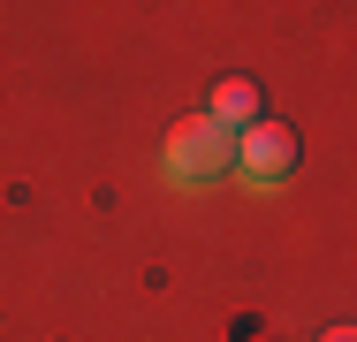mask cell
Segmentation results:
<instances>
[{
  "label": "cell",
  "instance_id": "1",
  "mask_svg": "<svg viewBox=\"0 0 357 342\" xmlns=\"http://www.w3.org/2000/svg\"><path fill=\"white\" fill-rule=\"evenodd\" d=\"M228 160H236V130H220L213 114H183L160 144L167 183H213V175H228Z\"/></svg>",
  "mask_w": 357,
  "mask_h": 342
},
{
  "label": "cell",
  "instance_id": "2",
  "mask_svg": "<svg viewBox=\"0 0 357 342\" xmlns=\"http://www.w3.org/2000/svg\"><path fill=\"white\" fill-rule=\"evenodd\" d=\"M228 175H243V183H259V191H274L296 175V130L274 122V114H259L251 130H236V160H228Z\"/></svg>",
  "mask_w": 357,
  "mask_h": 342
},
{
  "label": "cell",
  "instance_id": "3",
  "mask_svg": "<svg viewBox=\"0 0 357 342\" xmlns=\"http://www.w3.org/2000/svg\"><path fill=\"white\" fill-rule=\"evenodd\" d=\"M206 114H213L220 130H251V122L266 114V91H259L251 76H220V84H213V107H206Z\"/></svg>",
  "mask_w": 357,
  "mask_h": 342
},
{
  "label": "cell",
  "instance_id": "4",
  "mask_svg": "<svg viewBox=\"0 0 357 342\" xmlns=\"http://www.w3.org/2000/svg\"><path fill=\"white\" fill-rule=\"evenodd\" d=\"M319 342H357V327H327V335H319Z\"/></svg>",
  "mask_w": 357,
  "mask_h": 342
}]
</instances>
